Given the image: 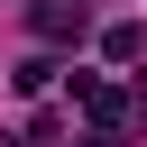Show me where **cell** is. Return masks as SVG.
Listing matches in <instances>:
<instances>
[{
  "mask_svg": "<svg viewBox=\"0 0 147 147\" xmlns=\"http://www.w3.org/2000/svg\"><path fill=\"white\" fill-rule=\"evenodd\" d=\"M37 37H46V46H83V0H74V9L46 0V9H37Z\"/></svg>",
  "mask_w": 147,
  "mask_h": 147,
  "instance_id": "1",
  "label": "cell"
},
{
  "mask_svg": "<svg viewBox=\"0 0 147 147\" xmlns=\"http://www.w3.org/2000/svg\"><path fill=\"white\" fill-rule=\"evenodd\" d=\"M101 55H110V64H147V28H138V18H110V28H101Z\"/></svg>",
  "mask_w": 147,
  "mask_h": 147,
  "instance_id": "2",
  "label": "cell"
},
{
  "mask_svg": "<svg viewBox=\"0 0 147 147\" xmlns=\"http://www.w3.org/2000/svg\"><path fill=\"white\" fill-rule=\"evenodd\" d=\"M55 74H64V64H55V55H28V64H18V92H46V83H55Z\"/></svg>",
  "mask_w": 147,
  "mask_h": 147,
  "instance_id": "3",
  "label": "cell"
}]
</instances>
